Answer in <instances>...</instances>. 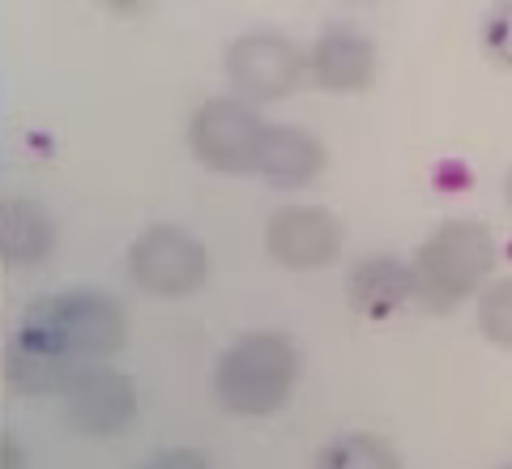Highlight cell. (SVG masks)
Returning a JSON list of instances; mask_svg holds the SVG:
<instances>
[{
  "label": "cell",
  "instance_id": "cell-1",
  "mask_svg": "<svg viewBox=\"0 0 512 469\" xmlns=\"http://www.w3.org/2000/svg\"><path fill=\"white\" fill-rule=\"evenodd\" d=\"M18 346L56 359H103L124 346V312L99 290L43 295L18 320Z\"/></svg>",
  "mask_w": 512,
  "mask_h": 469
},
{
  "label": "cell",
  "instance_id": "cell-2",
  "mask_svg": "<svg viewBox=\"0 0 512 469\" xmlns=\"http://www.w3.org/2000/svg\"><path fill=\"white\" fill-rule=\"evenodd\" d=\"M495 269V235L474 218H448L414 256V303L427 312H453Z\"/></svg>",
  "mask_w": 512,
  "mask_h": 469
},
{
  "label": "cell",
  "instance_id": "cell-3",
  "mask_svg": "<svg viewBox=\"0 0 512 469\" xmlns=\"http://www.w3.org/2000/svg\"><path fill=\"white\" fill-rule=\"evenodd\" d=\"M299 376V354L282 333H248L218 359L214 388L231 414L265 418L286 406Z\"/></svg>",
  "mask_w": 512,
  "mask_h": 469
},
{
  "label": "cell",
  "instance_id": "cell-4",
  "mask_svg": "<svg viewBox=\"0 0 512 469\" xmlns=\"http://www.w3.org/2000/svg\"><path fill=\"white\" fill-rule=\"evenodd\" d=\"M303 73H308V52L274 30H252L239 35L227 47V77L239 94V103H269V99H286L295 94Z\"/></svg>",
  "mask_w": 512,
  "mask_h": 469
},
{
  "label": "cell",
  "instance_id": "cell-5",
  "mask_svg": "<svg viewBox=\"0 0 512 469\" xmlns=\"http://www.w3.org/2000/svg\"><path fill=\"white\" fill-rule=\"evenodd\" d=\"M128 273L141 290L158 299H184L210 278V252L180 226H150L128 248Z\"/></svg>",
  "mask_w": 512,
  "mask_h": 469
},
{
  "label": "cell",
  "instance_id": "cell-6",
  "mask_svg": "<svg viewBox=\"0 0 512 469\" xmlns=\"http://www.w3.org/2000/svg\"><path fill=\"white\" fill-rule=\"evenodd\" d=\"M261 137H265V120L239 99H210L188 120V145L197 154V163L222 175L252 171Z\"/></svg>",
  "mask_w": 512,
  "mask_h": 469
},
{
  "label": "cell",
  "instance_id": "cell-7",
  "mask_svg": "<svg viewBox=\"0 0 512 469\" xmlns=\"http://www.w3.org/2000/svg\"><path fill=\"white\" fill-rule=\"evenodd\" d=\"M342 239L346 222L325 205H286L265 226V248L282 269H325Z\"/></svg>",
  "mask_w": 512,
  "mask_h": 469
},
{
  "label": "cell",
  "instance_id": "cell-8",
  "mask_svg": "<svg viewBox=\"0 0 512 469\" xmlns=\"http://www.w3.org/2000/svg\"><path fill=\"white\" fill-rule=\"evenodd\" d=\"M137 414V384L111 367H77L64 388V418L86 435H116Z\"/></svg>",
  "mask_w": 512,
  "mask_h": 469
},
{
  "label": "cell",
  "instance_id": "cell-9",
  "mask_svg": "<svg viewBox=\"0 0 512 469\" xmlns=\"http://www.w3.org/2000/svg\"><path fill=\"white\" fill-rule=\"evenodd\" d=\"M308 69H312L316 82L333 94L367 90L376 77V43L350 22H333V26L320 30V39L312 43Z\"/></svg>",
  "mask_w": 512,
  "mask_h": 469
},
{
  "label": "cell",
  "instance_id": "cell-10",
  "mask_svg": "<svg viewBox=\"0 0 512 469\" xmlns=\"http://www.w3.org/2000/svg\"><path fill=\"white\" fill-rule=\"evenodd\" d=\"M256 175H265L274 188H303L325 171V145L312 133L291 124H265L261 150H256Z\"/></svg>",
  "mask_w": 512,
  "mask_h": 469
},
{
  "label": "cell",
  "instance_id": "cell-11",
  "mask_svg": "<svg viewBox=\"0 0 512 469\" xmlns=\"http://www.w3.org/2000/svg\"><path fill=\"white\" fill-rule=\"evenodd\" d=\"M346 295L359 316L384 320V316L402 312L414 299V273L406 261H397V256H367V261H359L355 273H350Z\"/></svg>",
  "mask_w": 512,
  "mask_h": 469
},
{
  "label": "cell",
  "instance_id": "cell-12",
  "mask_svg": "<svg viewBox=\"0 0 512 469\" xmlns=\"http://www.w3.org/2000/svg\"><path fill=\"white\" fill-rule=\"evenodd\" d=\"M56 244L52 218L35 201H9L0 214V252L13 265H39L47 261V252Z\"/></svg>",
  "mask_w": 512,
  "mask_h": 469
},
{
  "label": "cell",
  "instance_id": "cell-13",
  "mask_svg": "<svg viewBox=\"0 0 512 469\" xmlns=\"http://www.w3.org/2000/svg\"><path fill=\"white\" fill-rule=\"evenodd\" d=\"M77 376V359H56V354H35L13 346L5 350V380L18 393H64Z\"/></svg>",
  "mask_w": 512,
  "mask_h": 469
},
{
  "label": "cell",
  "instance_id": "cell-14",
  "mask_svg": "<svg viewBox=\"0 0 512 469\" xmlns=\"http://www.w3.org/2000/svg\"><path fill=\"white\" fill-rule=\"evenodd\" d=\"M316 469H402V457H397L380 435L350 431V435H338L333 444L320 448Z\"/></svg>",
  "mask_w": 512,
  "mask_h": 469
},
{
  "label": "cell",
  "instance_id": "cell-15",
  "mask_svg": "<svg viewBox=\"0 0 512 469\" xmlns=\"http://www.w3.org/2000/svg\"><path fill=\"white\" fill-rule=\"evenodd\" d=\"M478 329L491 346L512 350V278L495 282L483 299H478Z\"/></svg>",
  "mask_w": 512,
  "mask_h": 469
},
{
  "label": "cell",
  "instance_id": "cell-16",
  "mask_svg": "<svg viewBox=\"0 0 512 469\" xmlns=\"http://www.w3.org/2000/svg\"><path fill=\"white\" fill-rule=\"evenodd\" d=\"M483 52H487L491 64L512 69V5L495 9L491 18L483 22Z\"/></svg>",
  "mask_w": 512,
  "mask_h": 469
},
{
  "label": "cell",
  "instance_id": "cell-17",
  "mask_svg": "<svg viewBox=\"0 0 512 469\" xmlns=\"http://www.w3.org/2000/svg\"><path fill=\"white\" fill-rule=\"evenodd\" d=\"M141 469H210V457L197 448H171V452H158V457L146 461Z\"/></svg>",
  "mask_w": 512,
  "mask_h": 469
},
{
  "label": "cell",
  "instance_id": "cell-18",
  "mask_svg": "<svg viewBox=\"0 0 512 469\" xmlns=\"http://www.w3.org/2000/svg\"><path fill=\"white\" fill-rule=\"evenodd\" d=\"M5 469H26V452L18 448V440H5Z\"/></svg>",
  "mask_w": 512,
  "mask_h": 469
},
{
  "label": "cell",
  "instance_id": "cell-19",
  "mask_svg": "<svg viewBox=\"0 0 512 469\" xmlns=\"http://www.w3.org/2000/svg\"><path fill=\"white\" fill-rule=\"evenodd\" d=\"M504 201H508V209H512V171L504 175Z\"/></svg>",
  "mask_w": 512,
  "mask_h": 469
},
{
  "label": "cell",
  "instance_id": "cell-20",
  "mask_svg": "<svg viewBox=\"0 0 512 469\" xmlns=\"http://www.w3.org/2000/svg\"><path fill=\"white\" fill-rule=\"evenodd\" d=\"M500 469H512V465H500Z\"/></svg>",
  "mask_w": 512,
  "mask_h": 469
}]
</instances>
